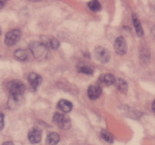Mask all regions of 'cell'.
Instances as JSON below:
<instances>
[{"label": "cell", "mask_w": 155, "mask_h": 145, "mask_svg": "<svg viewBox=\"0 0 155 145\" xmlns=\"http://www.w3.org/2000/svg\"><path fill=\"white\" fill-rule=\"evenodd\" d=\"M15 56L18 60H21V61H24L27 59V53L25 50L23 49H18L15 52Z\"/></svg>", "instance_id": "2e32d148"}, {"label": "cell", "mask_w": 155, "mask_h": 145, "mask_svg": "<svg viewBox=\"0 0 155 145\" xmlns=\"http://www.w3.org/2000/svg\"><path fill=\"white\" fill-rule=\"evenodd\" d=\"M133 24H134L135 29H136V33H137L138 36H140V37L143 36L144 35L143 29H142V25H141L140 21H139L137 17H136L135 14H133Z\"/></svg>", "instance_id": "5bb4252c"}, {"label": "cell", "mask_w": 155, "mask_h": 145, "mask_svg": "<svg viewBox=\"0 0 155 145\" xmlns=\"http://www.w3.org/2000/svg\"><path fill=\"white\" fill-rule=\"evenodd\" d=\"M114 49L117 54L119 55H124L127 51V44L125 39L123 36L117 38L114 42Z\"/></svg>", "instance_id": "8992f818"}, {"label": "cell", "mask_w": 155, "mask_h": 145, "mask_svg": "<svg viewBox=\"0 0 155 145\" xmlns=\"http://www.w3.org/2000/svg\"><path fill=\"white\" fill-rule=\"evenodd\" d=\"M1 33H2V31H1V29H0V35H1Z\"/></svg>", "instance_id": "cb8c5ba5"}, {"label": "cell", "mask_w": 155, "mask_h": 145, "mask_svg": "<svg viewBox=\"0 0 155 145\" xmlns=\"http://www.w3.org/2000/svg\"><path fill=\"white\" fill-rule=\"evenodd\" d=\"M4 119H5L4 114H3L2 113H0V131L2 130L3 127H4V125H5Z\"/></svg>", "instance_id": "ffe728a7"}, {"label": "cell", "mask_w": 155, "mask_h": 145, "mask_svg": "<svg viewBox=\"0 0 155 145\" xmlns=\"http://www.w3.org/2000/svg\"><path fill=\"white\" fill-rule=\"evenodd\" d=\"M59 140H60V136L56 132L50 133L46 137L47 145H56Z\"/></svg>", "instance_id": "4fadbf2b"}, {"label": "cell", "mask_w": 155, "mask_h": 145, "mask_svg": "<svg viewBox=\"0 0 155 145\" xmlns=\"http://www.w3.org/2000/svg\"><path fill=\"white\" fill-rule=\"evenodd\" d=\"M95 57L100 63H108L110 58V53L108 50L103 47H98L95 50Z\"/></svg>", "instance_id": "5b68a950"}, {"label": "cell", "mask_w": 155, "mask_h": 145, "mask_svg": "<svg viewBox=\"0 0 155 145\" xmlns=\"http://www.w3.org/2000/svg\"><path fill=\"white\" fill-rule=\"evenodd\" d=\"M88 6H89V9L92 11H98L101 9V4L99 3V2L96 1V0H93V1H91L88 3Z\"/></svg>", "instance_id": "e0dca14e"}, {"label": "cell", "mask_w": 155, "mask_h": 145, "mask_svg": "<svg viewBox=\"0 0 155 145\" xmlns=\"http://www.w3.org/2000/svg\"><path fill=\"white\" fill-rule=\"evenodd\" d=\"M48 43H49L50 47L53 48V49H58L59 45H60V43H59L58 39H56L55 38H51L49 40V42H48Z\"/></svg>", "instance_id": "d6986e66"}, {"label": "cell", "mask_w": 155, "mask_h": 145, "mask_svg": "<svg viewBox=\"0 0 155 145\" xmlns=\"http://www.w3.org/2000/svg\"><path fill=\"white\" fill-rule=\"evenodd\" d=\"M58 107L61 111L64 112V113H69L72 110L73 105L71 101H68V100L62 99L59 101L58 103Z\"/></svg>", "instance_id": "30bf717a"}, {"label": "cell", "mask_w": 155, "mask_h": 145, "mask_svg": "<svg viewBox=\"0 0 155 145\" xmlns=\"http://www.w3.org/2000/svg\"><path fill=\"white\" fill-rule=\"evenodd\" d=\"M114 84L115 85H116L117 89L120 92H122V93L126 94L127 92V91H128V84H127V82L124 79H116Z\"/></svg>", "instance_id": "7c38bea8"}, {"label": "cell", "mask_w": 155, "mask_h": 145, "mask_svg": "<svg viewBox=\"0 0 155 145\" xmlns=\"http://www.w3.org/2000/svg\"><path fill=\"white\" fill-rule=\"evenodd\" d=\"M25 85L18 80H13L8 83V90L13 98H20L25 92Z\"/></svg>", "instance_id": "7a4b0ae2"}, {"label": "cell", "mask_w": 155, "mask_h": 145, "mask_svg": "<svg viewBox=\"0 0 155 145\" xmlns=\"http://www.w3.org/2000/svg\"><path fill=\"white\" fill-rule=\"evenodd\" d=\"M78 70L80 72H82V73L87 74V75H89V74L93 73V69L90 67V66H79Z\"/></svg>", "instance_id": "ac0fdd59"}, {"label": "cell", "mask_w": 155, "mask_h": 145, "mask_svg": "<svg viewBox=\"0 0 155 145\" xmlns=\"http://www.w3.org/2000/svg\"><path fill=\"white\" fill-rule=\"evenodd\" d=\"M102 92L101 86L98 85H92L88 89V96L91 100H95L101 95Z\"/></svg>", "instance_id": "ba28073f"}, {"label": "cell", "mask_w": 155, "mask_h": 145, "mask_svg": "<svg viewBox=\"0 0 155 145\" xmlns=\"http://www.w3.org/2000/svg\"><path fill=\"white\" fill-rule=\"evenodd\" d=\"M152 110H154V112L155 113V100H154V102H153V104H152Z\"/></svg>", "instance_id": "603a6c76"}, {"label": "cell", "mask_w": 155, "mask_h": 145, "mask_svg": "<svg viewBox=\"0 0 155 145\" xmlns=\"http://www.w3.org/2000/svg\"><path fill=\"white\" fill-rule=\"evenodd\" d=\"M101 136L105 141L108 142V143H113L114 142V136L112 135L110 131H107L105 129L101 130Z\"/></svg>", "instance_id": "9a60e30c"}, {"label": "cell", "mask_w": 155, "mask_h": 145, "mask_svg": "<svg viewBox=\"0 0 155 145\" xmlns=\"http://www.w3.org/2000/svg\"><path fill=\"white\" fill-rule=\"evenodd\" d=\"M42 139V130L38 127H33L28 132V140L32 143H37Z\"/></svg>", "instance_id": "52a82bcc"}, {"label": "cell", "mask_w": 155, "mask_h": 145, "mask_svg": "<svg viewBox=\"0 0 155 145\" xmlns=\"http://www.w3.org/2000/svg\"><path fill=\"white\" fill-rule=\"evenodd\" d=\"M28 82H30V86L36 90L42 82V77L35 72H31L28 76Z\"/></svg>", "instance_id": "9c48e42d"}, {"label": "cell", "mask_w": 155, "mask_h": 145, "mask_svg": "<svg viewBox=\"0 0 155 145\" xmlns=\"http://www.w3.org/2000/svg\"><path fill=\"white\" fill-rule=\"evenodd\" d=\"M4 5H5V2L0 1V9L2 8L3 6H4Z\"/></svg>", "instance_id": "7402d4cb"}, {"label": "cell", "mask_w": 155, "mask_h": 145, "mask_svg": "<svg viewBox=\"0 0 155 145\" xmlns=\"http://www.w3.org/2000/svg\"><path fill=\"white\" fill-rule=\"evenodd\" d=\"M29 47L33 55L38 60H45L48 57V47L43 42H32Z\"/></svg>", "instance_id": "6da1fadb"}, {"label": "cell", "mask_w": 155, "mask_h": 145, "mask_svg": "<svg viewBox=\"0 0 155 145\" xmlns=\"http://www.w3.org/2000/svg\"><path fill=\"white\" fill-rule=\"evenodd\" d=\"M53 122L58 128L61 129H68L71 127V121L66 115L60 113H55L53 116Z\"/></svg>", "instance_id": "3957f363"}, {"label": "cell", "mask_w": 155, "mask_h": 145, "mask_svg": "<svg viewBox=\"0 0 155 145\" xmlns=\"http://www.w3.org/2000/svg\"><path fill=\"white\" fill-rule=\"evenodd\" d=\"M2 145H15V143L12 141H6L5 143H3Z\"/></svg>", "instance_id": "44dd1931"}, {"label": "cell", "mask_w": 155, "mask_h": 145, "mask_svg": "<svg viewBox=\"0 0 155 145\" xmlns=\"http://www.w3.org/2000/svg\"><path fill=\"white\" fill-rule=\"evenodd\" d=\"M21 35V33L20 30L15 29V30H11L8 33H6L5 37V43L8 46H12V45H15L19 41Z\"/></svg>", "instance_id": "277c9868"}, {"label": "cell", "mask_w": 155, "mask_h": 145, "mask_svg": "<svg viewBox=\"0 0 155 145\" xmlns=\"http://www.w3.org/2000/svg\"><path fill=\"white\" fill-rule=\"evenodd\" d=\"M115 80H116V79H115L114 76L110 73L102 74L99 78V81L103 84L107 85L114 84Z\"/></svg>", "instance_id": "8fae6325"}]
</instances>
